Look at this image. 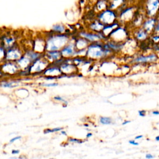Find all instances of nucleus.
Listing matches in <instances>:
<instances>
[{
    "label": "nucleus",
    "mask_w": 159,
    "mask_h": 159,
    "mask_svg": "<svg viewBox=\"0 0 159 159\" xmlns=\"http://www.w3.org/2000/svg\"><path fill=\"white\" fill-rule=\"evenodd\" d=\"M111 49L109 47L107 44H105L103 47L101 45L91 44L88 46V50H86V56L93 59L101 58L109 54L111 52Z\"/></svg>",
    "instance_id": "f257e3e1"
},
{
    "label": "nucleus",
    "mask_w": 159,
    "mask_h": 159,
    "mask_svg": "<svg viewBox=\"0 0 159 159\" xmlns=\"http://www.w3.org/2000/svg\"><path fill=\"white\" fill-rule=\"evenodd\" d=\"M68 42V37L66 35L58 34L50 37L46 41V50L47 51L61 50Z\"/></svg>",
    "instance_id": "f03ea898"
},
{
    "label": "nucleus",
    "mask_w": 159,
    "mask_h": 159,
    "mask_svg": "<svg viewBox=\"0 0 159 159\" xmlns=\"http://www.w3.org/2000/svg\"><path fill=\"white\" fill-rule=\"evenodd\" d=\"M116 18V15L114 11L106 10L101 12L98 16L99 20L105 25L113 24Z\"/></svg>",
    "instance_id": "7ed1b4c3"
},
{
    "label": "nucleus",
    "mask_w": 159,
    "mask_h": 159,
    "mask_svg": "<svg viewBox=\"0 0 159 159\" xmlns=\"http://www.w3.org/2000/svg\"><path fill=\"white\" fill-rule=\"evenodd\" d=\"M158 56L155 53H150L147 55H140L134 59L133 62L137 63H153L157 60Z\"/></svg>",
    "instance_id": "20e7f679"
},
{
    "label": "nucleus",
    "mask_w": 159,
    "mask_h": 159,
    "mask_svg": "<svg viewBox=\"0 0 159 159\" xmlns=\"http://www.w3.org/2000/svg\"><path fill=\"white\" fill-rule=\"evenodd\" d=\"M47 66V60H42L40 58L37 59L34 61V63L29 67V71L33 72H40L45 70Z\"/></svg>",
    "instance_id": "39448f33"
},
{
    "label": "nucleus",
    "mask_w": 159,
    "mask_h": 159,
    "mask_svg": "<svg viewBox=\"0 0 159 159\" xmlns=\"http://www.w3.org/2000/svg\"><path fill=\"white\" fill-rule=\"evenodd\" d=\"M76 48L75 47V43H68L65 45L61 50V53L62 57H71L76 55Z\"/></svg>",
    "instance_id": "423d86ee"
},
{
    "label": "nucleus",
    "mask_w": 159,
    "mask_h": 159,
    "mask_svg": "<svg viewBox=\"0 0 159 159\" xmlns=\"http://www.w3.org/2000/svg\"><path fill=\"white\" fill-rule=\"evenodd\" d=\"M21 57L19 49L14 48L9 49L6 53L5 59L7 61H17Z\"/></svg>",
    "instance_id": "0eeeda50"
},
{
    "label": "nucleus",
    "mask_w": 159,
    "mask_h": 159,
    "mask_svg": "<svg viewBox=\"0 0 159 159\" xmlns=\"http://www.w3.org/2000/svg\"><path fill=\"white\" fill-rule=\"evenodd\" d=\"M80 35L87 39L89 42H98L103 38L105 37V35L104 34L101 35L99 34H94V33H89V32H81Z\"/></svg>",
    "instance_id": "6e6552de"
},
{
    "label": "nucleus",
    "mask_w": 159,
    "mask_h": 159,
    "mask_svg": "<svg viewBox=\"0 0 159 159\" xmlns=\"http://www.w3.org/2000/svg\"><path fill=\"white\" fill-rule=\"evenodd\" d=\"M17 66L16 64H14L12 62H8L2 66V71L8 73L9 74L15 73L17 71Z\"/></svg>",
    "instance_id": "1a4fd4ad"
},
{
    "label": "nucleus",
    "mask_w": 159,
    "mask_h": 159,
    "mask_svg": "<svg viewBox=\"0 0 159 159\" xmlns=\"http://www.w3.org/2000/svg\"><path fill=\"white\" fill-rule=\"evenodd\" d=\"M156 25V20L154 19H150L146 20L143 23V29H145L147 32H150L153 30H154Z\"/></svg>",
    "instance_id": "9d476101"
},
{
    "label": "nucleus",
    "mask_w": 159,
    "mask_h": 159,
    "mask_svg": "<svg viewBox=\"0 0 159 159\" xmlns=\"http://www.w3.org/2000/svg\"><path fill=\"white\" fill-rule=\"evenodd\" d=\"M46 50V42L43 40H36L34 43V51L37 52H41Z\"/></svg>",
    "instance_id": "9b49d317"
},
{
    "label": "nucleus",
    "mask_w": 159,
    "mask_h": 159,
    "mask_svg": "<svg viewBox=\"0 0 159 159\" xmlns=\"http://www.w3.org/2000/svg\"><path fill=\"white\" fill-rule=\"evenodd\" d=\"M47 56L48 57V60H58L61 57V52L59 50H53V51H47Z\"/></svg>",
    "instance_id": "f8f14e48"
},
{
    "label": "nucleus",
    "mask_w": 159,
    "mask_h": 159,
    "mask_svg": "<svg viewBox=\"0 0 159 159\" xmlns=\"http://www.w3.org/2000/svg\"><path fill=\"white\" fill-rule=\"evenodd\" d=\"M89 42L88 41L87 39H86L83 37V39H78V40H76L75 43L76 50H82V49H85L86 47L88 46Z\"/></svg>",
    "instance_id": "ddd939ff"
},
{
    "label": "nucleus",
    "mask_w": 159,
    "mask_h": 159,
    "mask_svg": "<svg viewBox=\"0 0 159 159\" xmlns=\"http://www.w3.org/2000/svg\"><path fill=\"white\" fill-rule=\"evenodd\" d=\"M31 61H32L31 59L28 56L27 57L22 56L17 61V64L19 65V67L25 68L27 66H28L29 65Z\"/></svg>",
    "instance_id": "4468645a"
},
{
    "label": "nucleus",
    "mask_w": 159,
    "mask_h": 159,
    "mask_svg": "<svg viewBox=\"0 0 159 159\" xmlns=\"http://www.w3.org/2000/svg\"><path fill=\"white\" fill-rule=\"evenodd\" d=\"M148 33L145 29H142L138 30L135 34V38L139 41H145L148 37Z\"/></svg>",
    "instance_id": "2eb2a0df"
},
{
    "label": "nucleus",
    "mask_w": 159,
    "mask_h": 159,
    "mask_svg": "<svg viewBox=\"0 0 159 159\" xmlns=\"http://www.w3.org/2000/svg\"><path fill=\"white\" fill-rule=\"evenodd\" d=\"M46 70L44 71V75H48V76H56V75H59L61 72V70L60 68H57V67H51L48 69H45Z\"/></svg>",
    "instance_id": "dca6fc26"
},
{
    "label": "nucleus",
    "mask_w": 159,
    "mask_h": 159,
    "mask_svg": "<svg viewBox=\"0 0 159 159\" xmlns=\"http://www.w3.org/2000/svg\"><path fill=\"white\" fill-rule=\"evenodd\" d=\"M104 26L105 25L99 20L98 22H94L91 24L89 27L92 30L96 32H99L101 30H102Z\"/></svg>",
    "instance_id": "f3484780"
},
{
    "label": "nucleus",
    "mask_w": 159,
    "mask_h": 159,
    "mask_svg": "<svg viewBox=\"0 0 159 159\" xmlns=\"http://www.w3.org/2000/svg\"><path fill=\"white\" fill-rule=\"evenodd\" d=\"M52 30L58 33H62L65 30V27L61 24H56L53 26Z\"/></svg>",
    "instance_id": "a211bd4d"
},
{
    "label": "nucleus",
    "mask_w": 159,
    "mask_h": 159,
    "mask_svg": "<svg viewBox=\"0 0 159 159\" xmlns=\"http://www.w3.org/2000/svg\"><path fill=\"white\" fill-rule=\"evenodd\" d=\"M99 122L103 125H108L112 124V120L109 117H101L99 119Z\"/></svg>",
    "instance_id": "6ab92c4d"
},
{
    "label": "nucleus",
    "mask_w": 159,
    "mask_h": 159,
    "mask_svg": "<svg viewBox=\"0 0 159 159\" xmlns=\"http://www.w3.org/2000/svg\"><path fill=\"white\" fill-rule=\"evenodd\" d=\"M63 128V127H57V128H53L52 129H45L43 132L45 134L49 133V132H58V131H61Z\"/></svg>",
    "instance_id": "aec40b11"
},
{
    "label": "nucleus",
    "mask_w": 159,
    "mask_h": 159,
    "mask_svg": "<svg viewBox=\"0 0 159 159\" xmlns=\"http://www.w3.org/2000/svg\"><path fill=\"white\" fill-rule=\"evenodd\" d=\"M14 40L12 39V38H6L5 39V40H4V42H6V45H12V44L13 43Z\"/></svg>",
    "instance_id": "412c9836"
},
{
    "label": "nucleus",
    "mask_w": 159,
    "mask_h": 159,
    "mask_svg": "<svg viewBox=\"0 0 159 159\" xmlns=\"http://www.w3.org/2000/svg\"><path fill=\"white\" fill-rule=\"evenodd\" d=\"M54 99H55V100H57V101H59L63 102L65 103V104H68V102H67L65 99H63V98H62L61 96H55V97H54Z\"/></svg>",
    "instance_id": "4be33fe9"
},
{
    "label": "nucleus",
    "mask_w": 159,
    "mask_h": 159,
    "mask_svg": "<svg viewBox=\"0 0 159 159\" xmlns=\"http://www.w3.org/2000/svg\"><path fill=\"white\" fill-rule=\"evenodd\" d=\"M43 86H46V87H54V86H57L58 85V83H43L42 84Z\"/></svg>",
    "instance_id": "5701e85b"
},
{
    "label": "nucleus",
    "mask_w": 159,
    "mask_h": 159,
    "mask_svg": "<svg viewBox=\"0 0 159 159\" xmlns=\"http://www.w3.org/2000/svg\"><path fill=\"white\" fill-rule=\"evenodd\" d=\"M145 114H146V111L145 110H140V111H139V115L141 117H143L145 116Z\"/></svg>",
    "instance_id": "b1692460"
},
{
    "label": "nucleus",
    "mask_w": 159,
    "mask_h": 159,
    "mask_svg": "<svg viewBox=\"0 0 159 159\" xmlns=\"http://www.w3.org/2000/svg\"><path fill=\"white\" fill-rule=\"evenodd\" d=\"M21 139V137H20V136H16V137H15L9 140V142H10V143H12V142H14V141H16V140H18V139Z\"/></svg>",
    "instance_id": "393cba45"
},
{
    "label": "nucleus",
    "mask_w": 159,
    "mask_h": 159,
    "mask_svg": "<svg viewBox=\"0 0 159 159\" xmlns=\"http://www.w3.org/2000/svg\"><path fill=\"white\" fill-rule=\"evenodd\" d=\"M129 143L131 145H138L139 143V142H137L135 140H130L129 141Z\"/></svg>",
    "instance_id": "a878e982"
},
{
    "label": "nucleus",
    "mask_w": 159,
    "mask_h": 159,
    "mask_svg": "<svg viewBox=\"0 0 159 159\" xmlns=\"http://www.w3.org/2000/svg\"><path fill=\"white\" fill-rule=\"evenodd\" d=\"M154 31L155 32H159V20L157 23H156V25H155V29H154Z\"/></svg>",
    "instance_id": "bb28decb"
},
{
    "label": "nucleus",
    "mask_w": 159,
    "mask_h": 159,
    "mask_svg": "<svg viewBox=\"0 0 159 159\" xmlns=\"http://www.w3.org/2000/svg\"><path fill=\"white\" fill-rule=\"evenodd\" d=\"M152 40H153V42H158V41H159V35H155V36L153 37Z\"/></svg>",
    "instance_id": "cd10ccee"
},
{
    "label": "nucleus",
    "mask_w": 159,
    "mask_h": 159,
    "mask_svg": "<svg viewBox=\"0 0 159 159\" xmlns=\"http://www.w3.org/2000/svg\"><path fill=\"white\" fill-rule=\"evenodd\" d=\"M153 157H154L152 154H150V153H147L145 155V158H147V159H151V158H153Z\"/></svg>",
    "instance_id": "c85d7f7f"
},
{
    "label": "nucleus",
    "mask_w": 159,
    "mask_h": 159,
    "mask_svg": "<svg viewBox=\"0 0 159 159\" xmlns=\"http://www.w3.org/2000/svg\"><path fill=\"white\" fill-rule=\"evenodd\" d=\"M20 152V151L19 150H16V149H13L11 152L12 154H18Z\"/></svg>",
    "instance_id": "c756f323"
},
{
    "label": "nucleus",
    "mask_w": 159,
    "mask_h": 159,
    "mask_svg": "<svg viewBox=\"0 0 159 159\" xmlns=\"http://www.w3.org/2000/svg\"><path fill=\"white\" fill-rule=\"evenodd\" d=\"M70 141L73 142H75V143H80V140H78L76 139H70Z\"/></svg>",
    "instance_id": "7c9ffc66"
},
{
    "label": "nucleus",
    "mask_w": 159,
    "mask_h": 159,
    "mask_svg": "<svg viewBox=\"0 0 159 159\" xmlns=\"http://www.w3.org/2000/svg\"><path fill=\"white\" fill-rule=\"evenodd\" d=\"M152 114H153V115H159V111L155 110V111H152Z\"/></svg>",
    "instance_id": "2f4dec72"
},
{
    "label": "nucleus",
    "mask_w": 159,
    "mask_h": 159,
    "mask_svg": "<svg viewBox=\"0 0 159 159\" xmlns=\"http://www.w3.org/2000/svg\"><path fill=\"white\" fill-rule=\"evenodd\" d=\"M143 137V135H137L135 137V140H137V139H142Z\"/></svg>",
    "instance_id": "473e14b6"
},
{
    "label": "nucleus",
    "mask_w": 159,
    "mask_h": 159,
    "mask_svg": "<svg viewBox=\"0 0 159 159\" xmlns=\"http://www.w3.org/2000/svg\"><path fill=\"white\" fill-rule=\"evenodd\" d=\"M92 136V133H88L87 134H86V137L87 138H89V137H91Z\"/></svg>",
    "instance_id": "72a5a7b5"
},
{
    "label": "nucleus",
    "mask_w": 159,
    "mask_h": 159,
    "mask_svg": "<svg viewBox=\"0 0 159 159\" xmlns=\"http://www.w3.org/2000/svg\"><path fill=\"white\" fill-rule=\"evenodd\" d=\"M129 122H130L129 120H125V121H124V122L122 123V125H125V124H128V123H129Z\"/></svg>",
    "instance_id": "f704fd0d"
},
{
    "label": "nucleus",
    "mask_w": 159,
    "mask_h": 159,
    "mask_svg": "<svg viewBox=\"0 0 159 159\" xmlns=\"http://www.w3.org/2000/svg\"><path fill=\"white\" fill-rule=\"evenodd\" d=\"M61 134H63V135H66V132L65 130H61Z\"/></svg>",
    "instance_id": "c9c22d12"
},
{
    "label": "nucleus",
    "mask_w": 159,
    "mask_h": 159,
    "mask_svg": "<svg viewBox=\"0 0 159 159\" xmlns=\"http://www.w3.org/2000/svg\"><path fill=\"white\" fill-rule=\"evenodd\" d=\"M155 140H156L157 141H159V135H158V136H157V137H155Z\"/></svg>",
    "instance_id": "e433bc0d"
}]
</instances>
